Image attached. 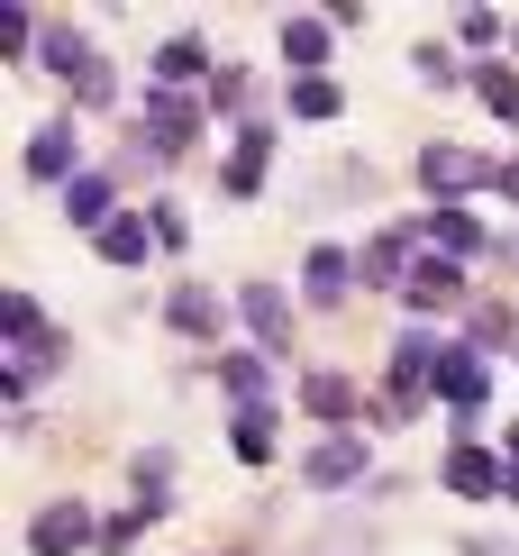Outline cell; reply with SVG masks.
<instances>
[{"label": "cell", "mask_w": 519, "mask_h": 556, "mask_svg": "<svg viewBox=\"0 0 519 556\" xmlns=\"http://www.w3.org/2000/svg\"><path fill=\"white\" fill-rule=\"evenodd\" d=\"M365 466H374V438H356V429H328L311 456H301V483L311 493H346V483H365Z\"/></svg>", "instance_id": "obj_1"}, {"label": "cell", "mask_w": 519, "mask_h": 556, "mask_svg": "<svg viewBox=\"0 0 519 556\" xmlns=\"http://www.w3.org/2000/svg\"><path fill=\"white\" fill-rule=\"evenodd\" d=\"M192 128H201V110L182 101V91H155L147 83V101H137V137H147L155 155H182V147H192Z\"/></svg>", "instance_id": "obj_2"}, {"label": "cell", "mask_w": 519, "mask_h": 556, "mask_svg": "<svg viewBox=\"0 0 519 556\" xmlns=\"http://www.w3.org/2000/svg\"><path fill=\"white\" fill-rule=\"evenodd\" d=\"M419 182L456 201V192H483V182H502V174H492V165H483L474 147H456V137H438V147H419Z\"/></svg>", "instance_id": "obj_3"}, {"label": "cell", "mask_w": 519, "mask_h": 556, "mask_svg": "<svg viewBox=\"0 0 519 556\" xmlns=\"http://www.w3.org/2000/svg\"><path fill=\"white\" fill-rule=\"evenodd\" d=\"M429 392H438V402H456V420H474V410H483V392H492V365L474 356V346H438Z\"/></svg>", "instance_id": "obj_4"}, {"label": "cell", "mask_w": 519, "mask_h": 556, "mask_svg": "<svg viewBox=\"0 0 519 556\" xmlns=\"http://www.w3.org/2000/svg\"><path fill=\"white\" fill-rule=\"evenodd\" d=\"M83 547H101V529H91L83 502H46L28 520V556H83Z\"/></svg>", "instance_id": "obj_5"}, {"label": "cell", "mask_w": 519, "mask_h": 556, "mask_svg": "<svg viewBox=\"0 0 519 556\" xmlns=\"http://www.w3.org/2000/svg\"><path fill=\"white\" fill-rule=\"evenodd\" d=\"M28 182H83V128L74 119H46L28 137Z\"/></svg>", "instance_id": "obj_6"}, {"label": "cell", "mask_w": 519, "mask_h": 556, "mask_svg": "<svg viewBox=\"0 0 519 556\" xmlns=\"http://www.w3.org/2000/svg\"><path fill=\"white\" fill-rule=\"evenodd\" d=\"M401 301H410V311H456L465 301V265L456 256H419L410 283H401Z\"/></svg>", "instance_id": "obj_7"}, {"label": "cell", "mask_w": 519, "mask_h": 556, "mask_svg": "<svg viewBox=\"0 0 519 556\" xmlns=\"http://www.w3.org/2000/svg\"><path fill=\"white\" fill-rule=\"evenodd\" d=\"M91 247H101V265H119V274H128V265H147L155 247H164V238H155V211H119Z\"/></svg>", "instance_id": "obj_8"}, {"label": "cell", "mask_w": 519, "mask_h": 556, "mask_svg": "<svg viewBox=\"0 0 519 556\" xmlns=\"http://www.w3.org/2000/svg\"><path fill=\"white\" fill-rule=\"evenodd\" d=\"M410 238H419L410 219H401V228H383V238H365L356 274H365V283H392V292H401V283H410V265H419V256H410Z\"/></svg>", "instance_id": "obj_9"}, {"label": "cell", "mask_w": 519, "mask_h": 556, "mask_svg": "<svg viewBox=\"0 0 519 556\" xmlns=\"http://www.w3.org/2000/svg\"><path fill=\"white\" fill-rule=\"evenodd\" d=\"M502 466H510V456H492V447H474V438H465V447L446 456V493H465V502H492V493H502Z\"/></svg>", "instance_id": "obj_10"}, {"label": "cell", "mask_w": 519, "mask_h": 556, "mask_svg": "<svg viewBox=\"0 0 519 556\" xmlns=\"http://www.w3.org/2000/svg\"><path fill=\"white\" fill-rule=\"evenodd\" d=\"M238 311H246V329H255V346H265V356H282V346H292V311H282L274 283H246Z\"/></svg>", "instance_id": "obj_11"}, {"label": "cell", "mask_w": 519, "mask_h": 556, "mask_svg": "<svg viewBox=\"0 0 519 556\" xmlns=\"http://www.w3.org/2000/svg\"><path fill=\"white\" fill-rule=\"evenodd\" d=\"M410 228H419L429 247H446V256H474V247H483V219L465 211V201H438V211H429V219H410Z\"/></svg>", "instance_id": "obj_12"}, {"label": "cell", "mask_w": 519, "mask_h": 556, "mask_svg": "<svg viewBox=\"0 0 519 556\" xmlns=\"http://www.w3.org/2000/svg\"><path fill=\"white\" fill-rule=\"evenodd\" d=\"M201 74H210V46H201L192 28H182V37H164V46H155V91H192Z\"/></svg>", "instance_id": "obj_13"}, {"label": "cell", "mask_w": 519, "mask_h": 556, "mask_svg": "<svg viewBox=\"0 0 519 556\" xmlns=\"http://www.w3.org/2000/svg\"><path fill=\"white\" fill-rule=\"evenodd\" d=\"M301 283H311V301H319V311H338V301H346V283H356V256H346V247H311Z\"/></svg>", "instance_id": "obj_14"}, {"label": "cell", "mask_w": 519, "mask_h": 556, "mask_svg": "<svg viewBox=\"0 0 519 556\" xmlns=\"http://www.w3.org/2000/svg\"><path fill=\"white\" fill-rule=\"evenodd\" d=\"M265 155H274V128H265V119H246V128H238V155H228V174H219V182L246 201L255 182H265Z\"/></svg>", "instance_id": "obj_15"}, {"label": "cell", "mask_w": 519, "mask_h": 556, "mask_svg": "<svg viewBox=\"0 0 519 556\" xmlns=\"http://www.w3.org/2000/svg\"><path fill=\"white\" fill-rule=\"evenodd\" d=\"M64 219L101 238V228L119 219V201H110V174H83V182H64Z\"/></svg>", "instance_id": "obj_16"}, {"label": "cell", "mask_w": 519, "mask_h": 556, "mask_svg": "<svg viewBox=\"0 0 519 556\" xmlns=\"http://www.w3.org/2000/svg\"><path fill=\"white\" fill-rule=\"evenodd\" d=\"M301 410H311V420H338V429H346V410H356V383L319 365V375H301Z\"/></svg>", "instance_id": "obj_17"}, {"label": "cell", "mask_w": 519, "mask_h": 556, "mask_svg": "<svg viewBox=\"0 0 519 556\" xmlns=\"http://www.w3.org/2000/svg\"><path fill=\"white\" fill-rule=\"evenodd\" d=\"M46 64H55V74L74 83V91L101 74V55H91V37H83V28H46Z\"/></svg>", "instance_id": "obj_18"}, {"label": "cell", "mask_w": 519, "mask_h": 556, "mask_svg": "<svg viewBox=\"0 0 519 556\" xmlns=\"http://www.w3.org/2000/svg\"><path fill=\"white\" fill-rule=\"evenodd\" d=\"M164 319H174V329H182V338H219V301H210L201 283H182L174 301H164Z\"/></svg>", "instance_id": "obj_19"}, {"label": "cell", "mask_w": 519, "mask_h": 556, "mask_svg": "<svg viewBox=\"0 0 519 556\" xmlns=\"http://www.w3.org/2000/svg\"><path fill=\"white\" fill-rule=\"evenodd\" d=\"M219 383L238 392V410H255V402H265V356H255V346H228V356H219Z\"/></svg>", "instance_id": "obj_20"}, {"label": "cell", "mask_w": 519, "mask_h": 556, "mask_svg": "<svg viewBox=\"0 0 519 556\" xmlns=\"http://www.w3.org/2000/svg\"><path fill=\"white\" fill-rule=\"evenodd\" d=\"M328 37H338V28H328V18H282V55H292L301 74H319V55H328Z\"/></svg>", "instance_id": "obj_21"}, {"label": "cell", "mask_w": 519, "mask_h": 556, "mask_svg": "<svg viewBox=\"0 0 519 556\" xmlns=\"http://www.w3.org/2000/svg\"><path fill=\"white\" fill-rule=\"evenodd\" d=\"M228 447H238L246 466H265V456H274V410H265V402L238 410V420H228Z\"/></svg>", "instance_id": "obj_22"}, {"label": "cell", "mask_w": 519, "mask_h": 556, "mask_svg": "<svg viewBox=\"0 0 519 556\" xmlns=\"http://www.w3.org/2000/svg\"><path fill=\"white\" fill-rule=\"evenodd\" d=\"M338 110H346V91L328 74H292V119H338Z\"/></svg>", "instance_id": "obj_23"}, {"label": "cell", "mask_w": 519, "mask_h": 556, "mask_svg": "<svg viewBox=\"0 0 519 556\" xmlns=\"http://www.w3.org/2000/svg\"><path fill=\"white\" fill-rule=\"evenodd\" d=\"M474 91H483L492 119H519V74H510V64H474Z\"/></svg>", "instance_id": "obj_24"}, {"label": "cell", "mask_w": 519, "mask_h": 556, "mask_svg": "<svg viewBox=\"0 0 519 556\" xmlns=\"http://www.w3.org/2000/svg\"><path fill=\"white\" fill-rule=\"evenodd\" d=\"M410 74H419V83H438V91H446V83H465V74H456V55H446V46H419V55H410Z\"/></svg>", "instance_id": "obj_25"}, {"label": "cell", "mask_w": 519, "mask_h": 556, "mask_svg": "<svg viewBox=\"0 0 519 556\" xmlns=\"http://www.w3.org/2000/svg\"><path fill=\"white\" fill-rule=\"evenodd\" d=\"M37 46V18L28 10H0V55H28Z\"/></svg>", "instance_id": "obj_26"}, {"label": "cell", "mask_w": 519, "mask_h": 556, "mask_svg": "<svg viewBox=\"0 0 519 556\" xmlns=\"http://www.w3.org/2000/svg\"><path fill=\"white\" fill-rule=\"evenodd\" d=\"M456 37H465V46H492V37H502V18H492V10H465Z\"/></svg>", "instance_id": "obj_27"}, {"label": "cell", "mask_w": 519, "mask_h": 556, "mask_svg": "<svg viewBox=\"0 0 519 556\" xmlns=\"http://www.w3.org/2000/svg\"><path fill=\"white\" fill-rule=\"evenodd\" d=\"M210 110H246V83H238V64H228V74L210 83Z\"/></svg>", "instance_id": "obj_28"}, {"label": "cell", "mask_w": 519, "mask_h": 556, "mask_svg": "<svg viewBox=\"0 0 519 556\" xmlns=\"http://www.w3.org/2000/svg\"><path fill=\"white\" fill-rule=\"evenodd\" d=\"M155 238H164V247H182V238H192V219H182L174 201H155Z\"/></svg>", "instance_id": "obj_29"}, {"label": "cell", "mask_w": 519, "mask_h": 556, "mask_svg": "<svg viewBox=\"0 0 519 556\" xmlns=\"http://www.w3.org/2000/svg\"><path fill=\"white\" fill-rule=\"evenodd\" d=\"M465 556H519V547H502V539H465Z\"/></svg>", "instance_id": "obj_30"}, {"label": "cell", "mask_w": 519, "mask_h": 556, "mask_svg": "<svg viewBox=\"0 0 519 556\" xmlns=\"http://www.w3.org/2000/svg\"><path fill=\"white\" fill-rule=\"evenodd\" d=\"M502 502H519V466H502Z\"/></svg>", "instance_id": "obj_31"}, {"label": "cell", "mask_w": 519, "mask_h": 556, "mask_svg": "<svg viewBox=\"0 0 519 556\" xmlns=\"http://www.w3.org/2000/svg\"><path fill=\"white\" fill-rule=\"evenodd\" d=\"M502 447H510V466H519V420H510V429H502Z\"/></svg>", "instance_id": "obj_32"}, {"label": "cell", "mask_w": 519, "mask_h": 556, "mask_svg": "<svg viewBox=\"0 0 519 556\" xmlns=\"http://www.w3.org/2000/svg\"><path fill=\"white\" fill-rule=\"evenodd\" d=\"M502 192H510V201H519V165H502Z\"/></svg>", "instance_id": "obj_33"}]
</instances>
